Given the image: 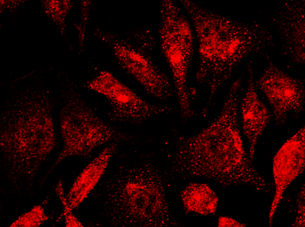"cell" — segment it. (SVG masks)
I'll list each match as a JSON object with an SVG mask.
<instances>
[{
  "label": "cell",
  "mask_w": 305,
  "mask_h": 227,
  "mask_svg": "<svg viewBox=\"0 0 305 227\" xmlns=\"http://www.w3.org/2000/svg\"><path fill=\"white\" fill-rule=\"evenodd\" d=\"M95 34L111 49L119 66L148 94L162 100L172 95L169 79L154 63L145 49L110 32L97 31Z\"/></svg>",
  "instance_id": "52a82bcc"
},
{
  "label": "cell",
  "mask_w": 305,
  "mask_h": 227,
  "mask_svg": "<svg viewBox=\"0 0 305 227\" xmlns=\"http://www.w3.org/2000/svg\"><path fill=\"white\" fill-rule=\"evenodd\" d=\"M56 144L52 104L43 92H30L1 118L0 147L12 180L32 182Z\"/></svg>",
  "instance_id": "3957f363"
},
{
  "label": "cell",
  "mask_w": 305,
  "mask_h": 227,
  "mask_svg": "<svg viewBox=\"0 0 305 227\" xmlns=\"http://www.w3.org/2000/svg\"><path fill=\"white\" fill-rule=\"evenodd\" d=\"M241 82L238 78L231 84L221 112L208 127L194 136L180 138L173 171L212 179L224 186L267 190L247 156L240 135L237 107Z\"/></svg>",
  "instance_id": "6da1fadb"
},
{
  "label": "cell",
  "mask_w": 305,
  "mask_h": 227,
  "mask_svg": "<svg viewBox=\"0 0 305 227\" xmlns=\"http://www.w3.org/2000/svg\"><path fill=\"white\" fill-rule=\"evenodd\" d=\"M297 213L293 225L302 226L304 225V187L300 191L297 200Z\"/></svg>",
  "instance_id": "d6986e66"
},
{
  "label": "cell",
  "mask_w": 305,
  "mask_h": 227,
  "mask_svg": "<svg viewBox=\"0 0 305 227\" xmlns=\"http://www.w3.org/2000/svg\"><path fill=\"white\" fill-rule=\"evenodd\" d=\"M246 224L241 223L233 218L226 217L220 216L218 219L219 227H230V226H245Z\"/></svg>",
  "instance_id": "ffe728a7"
},
{
  "label": "cell",
  "mask_w": 305,
  "mask_h": 227,
  "mask_svg": "<svg viewBox=\"0 0 305 227\" xmlns=\"http://www.w3.org/2000/svg\"><path fill=\"white\" fill-rule=\"evenodd\" d=\"M43 10L59 28L61 33L66 35V17L73 5L69 0H42Z\"/></svg>",
  "instance_id": "9a60e30c"
},
{
  "label": "cell",
  "mask_w": 305,
  "mask_h": 227,
  "mask_svg": "<svg viewBox=\"0 0 305 227\" xmlns=\"http://www.w3.org/2000/svg\"><path fill=\"white\" fill-rule=\"evenodd\" d=\"M159 34L161 51L172 73L180 116L190 118L194 114L188 88L194 36L187 18L174 1L162 2Z\"/></svg>",
  "instance_id": "5b68a950"
},
{
  "label": "cell",
  "mask_w": 305,
  "mask_h": 227,
  "mask_svg": "<svg viewBox=\"0 0 305 227\" xmlns=\"http://www.w3.org/2000/svg\"><path fill=\"white\" fill-rule=\"evenodd\" d=\"M279 31L291 59L298 64L304 63V1L286 4L279 13Z\"/></svg>",
  "instance_id": "8fae6325"
},
{
  "label": "cell",
  "mask_w": 305,
  "mask_h": 227,
  "mask_svg": "<svg viewBox=\"0 0 305 227\" xmlns=\"http://www.w3.org/2000/svg\"><path fill=\"white\" fill-rule=\"evenodd\" d=\"M92 1H82L81 2V12L80 21L79 22V24L76 25L78 31L79 46L81 48L83 46L86 19L89 13L90 7H92Z\"/></svg>",
  "instance_id": "ac0fdd59"
},
{
  "label": "cell",
  "mask_w": 305,
  "mask_h": 227,
  "mask_svg": "<svg viewBox=\"0 0 305 227\" xmlns=\"http://www.w3.org/2000/svg\"><path fill=\"white\" fill-rule=\"evenodd\" d=\"M254 85L252 69L249 66L247 88L241 103V116L243 131L249 142V158L252 162L258 140L271 118L267 108L258 98Z\"/></svg>",
  "instance_id": "7c38bea8"
},
{
  "label": "cell",
  "mask_w": 305,
  "mask_h": 227,
  "mask_svg": "<svg viewBox=\"0 0 305 227\" xmlns=\"http://www.w3.org/2000/svg\"><path fill=\"white\" fill-rule=\"evenodd\" d=\"M59 121L63 146L49 172L66 158L88 157L97 147L126 138L104 123L73 90L67 94Z\"/></svg>",
  "instance_id": "8992f818"
},
{
  "label": "cell",
  "mask_w": 305,
  "mask_h": 227,
  "mask_svg": "<svg viewBox=\"0 0 305 227\" xmlns=\"http://www.w3.org/2000/svg\"><path fill=\"white\" fill-rule=\"evenodd\" d=\"M25 1H1V12L5 9H9L12 11Z\"/></svg>",
  "instance_id": "44dd1931"
},
{
  "label": "cell",
  "mask_w": 305,
  "mask_h": 227,
  "mask_svg": "<svg viewBox=\"0 0 305 227\" xmlns=\"http://www.w3.org/2000/svg\"><path fill=\"white\" fill-rule=\"evenodd\" d=\"M180 198L187 213L209 215L217 211L218 197L206 184L190 183L181 192Z\"/></svg>",
  "instance_id": "5bb4252c"
},
{
  "label": "cell",
  "mask_w": 305,
  "mask_h": 227,
  "mask_svg": "<svg viewBox=\"0 0 305 227\" xmlns=\"http://www.w3.org/2000/svg\"><path fill=\"white\" fill-rule=\"evenodd\" d=\"M86 86L107 99L112 121L140 124L167 110L144 100L107 71L100 72Z\"/></svg>",
  "instance_id": "ba28073f"
},
{
  "label": "cell",
  "mask_w": 305,
  "mask_h": 227,
  "mask_svg": "<svg viewBox=\"0 0 305 227\" xmlns=\"http://www.w3.org/2000/svg\"><path fill=\"white\" fill-rule=\"evenodd\" d=\"M112 221L124 226L176 225L169 210L160 171L150 163L133 167L108 191Z\"/></svg>",
  "instance_id": "277c9868"
},
{
  "label": "cell",
  "mask_w": 305,
  "mask_h": 227,
  "mask_svg": "<svg viewBox=\"0 0 305 227\" xmlns=\"http://www.w3.org/2000/svg\"><path fill=\"white\" fill-rule=\"evenodd\" d=\"M115 148L114 143L105 147L76 177L66 195L72 210L80 206L104 175Z\"/></svg>",
  "instance_id": "4fadbf2b"
},
{
  "label": "cell",
  "mask_w": 305,
  "mask_h": 227,
  "mask_svg": "<svg viewBox=\"0 0 305 227\" xmlns=\"http://www.w3.org/2000/svg\"><path fill=\"white\" fill-rule=\"evenodd\" d=\"M180 3L196 32L199 61L195 78L208 89L207 107L236 67L250 55L268 46L272 35L261 26L228 19L191 1Z\"/></svg>",
  "instance_id": "7a4b0ae2"
},
{
  "label": "cell",
  "mask_w": 305,
  "mask_h": 227,
  "mask_svg": "<svg viewBox=\"0 0 305 227\" xmlns=\"http://www.w3.org/2000/svg\"><path fill=\"white\" fill-rule=\"evenodd\" d=\"M304 131L303 126L285 142L273 158L272 170L276 191L269 214L270 224L285 191L304 168Z\"/></svg>",
  "instance_id": "30bf717a"
},
{
  "label": "cell",
  "mask_w": 305,
  "mask_h": 227,
  "mask_svg": "<svg viewBox=\"0 0 305 227\" xmlns=\"http://www.w3.org/2000/svg\"><path fill=\"white\" fill-rule=\"evenodd\" d=\"M256 84L265 95L278 123H283L288 114L303 110L305 92L302 82L280 70L270 60Z\"/></svg>",
  "instance_id": "9c48e42d"
},
{
  "label": "cell",
  "mask_w": 305,
  "mask_h": 227,
  "mask_svg": "<svg viewBox=\"0 0 305 227\" xmlns=\"http://www.w3.org/2000/svg\"><path fill=\"white\" fill-rule=\"evenodd\" d=\"M49 218L41 205L34 206L30 210L20 216L10 227H37Z\"/></svg>",
  "instance_id": "2e32d148"
},
{
  "label": "cell",
  "mask_w": 305,
  "mask_h": 227,
  "mask_svg": "<svg viewBox=\"0 0 305 227\" xmlns=\"http://www.w3.org/2000/svg\"><path fill=\"white\" fill-rule=\"evenodd\" d=\"M55 192L59 198L63 207V212L65 218V223L66 226H83L80 221L72 212V209L70 207L63 187L62 180L59 181L55 187Z\"/></svg>",
  "instance_id": "e0dca14e"
}]
</instances>
